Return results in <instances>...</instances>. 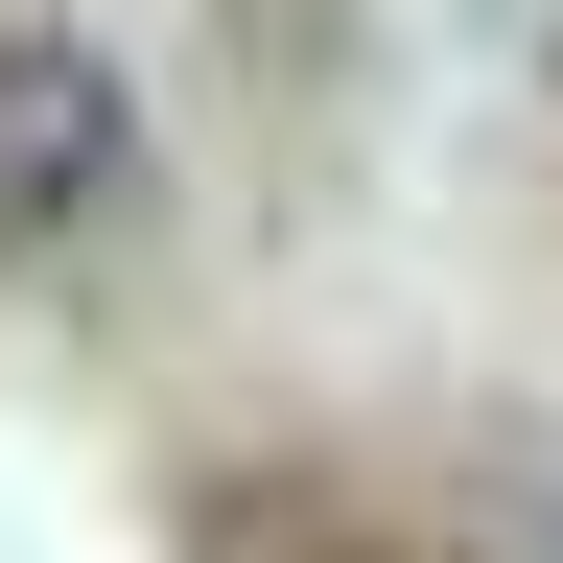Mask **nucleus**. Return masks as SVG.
I'll list each match as a JSON object with an SVG mask.
<instances>
[{"mask_svg":"<svg viewBox=\"0 0 563 563\" xmlns=\"http://www.w3.org/2000/svg\"><path fill=\"white\" fill-rule=\"evenodd\" d=\"M118 188H141V95H118V47L0 24V258H24V235H95Z\"/></svg>","mask_w":563,"mask_h":563,"instance_id":"f257e3e1","label":"nucleus"}]
</instances>
